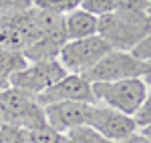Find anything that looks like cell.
I'll return each mask as SVG.
<instances>
[{"label": "cell", "mask_w": 151, "mask_h": 143, "mask_svg": "<svg viewBox=\"0 0 151 143\" xmlns=\"http://www.w3.org/2000/svg\"><path fill=\"white\" fill-rule=\"evenodd\" d=\"M97 34L113 50L129 52L139 40L149 36V14H133V12L115 10L99 18Z\"/></svg>", "instance_id": "cell-1"}, {"label": "cell", "mask_w": 151, "mask_h": 143, "mask_svg": "<svg viewBox=\"0 0 151 143\" xmlns=\"http://www.w3.org/2000/svg\"><path fill=\"white\" fill-rule=\"evenodd\" d=\"M97 103L107 105L119 113L133 115L145 99H149V79H127L115 83H93Z\"/></svg>", "instance_id": "cell-2"}, {"label": "cell", "mask_w": 151, "mask_h": 143, "mask_svg": "<svg viewBox=\"0 0 151 143\" xmlns=\"http://www.w3.org/2000/svg\"><path fill=\"white\" fill-rule=\"evenodd\" d=\"M0 121L6 125L22 127L26 131H35L47 125L45 109L36 103L35 97L10 85L0 91Z\"/></svg>", "instance_id": "cell-3"}, {"label": "cell", "mask_w": 151, "mask_h": 143, "mask_svg": "<svg viewBox=\"0 0 151 143\" xmlns=\"http://www.w3.org/2000/svg\"><path fill=\"white\" fill-rule=\"evenodd\" d=\"M151 63H141L125 50H109L93 69L81 77L89 83H115L127 79H149Z\"/></svg>", "instance_id": "cell-4"}, {"label": "cell", "mask_w": 151, "mask_h": 143, "mask_svg": "<svg viewBox=\"0 0 151 143\" xmlns=\"http://www.w3.org/2000/svg\"><path fill=\"white\" fill-rule=\"evenodd\" d=\"M113 50L99 34L89 36V38H77V40H67L60 52H58V65L69 75H83L89 69H93L105 55Z\"/></svg>", "instance_id": "cell-5"}, {"label": "cell", "mask_w": 151, "mask_h": 143, "mask_svg": "<svg viewBox=\"0 0 151 143\" xmlns=\"http://www.w3.org/2000/svg\"><path fill=\"white\" fill-rule=\"evenodd\" d=\"M65 75L67 73L58 65V60H38V63H28L20 73L12 75L8 79V85L36 99L40 93H45L55 83H58Z\"/></svg>", "instance_id": "cell-6"}, {"label": "cell", "mask_w": 151, "mask_h": 143, "mask_svg": "<svg viewBox=\"0 0 151 143\" xmlns=\"http://www.w3.org/2000/svg\"><path fill=\"white\" fill-rule=\"evenodd\" d=\"M87 127H91L99 135H103L107 141L115 143L125 139L127 135L137 131L133 119L125 115V113H119L115 109L101 105V103H95L91 105L89 111V119H87Z\"/></svg>", "instance_id": "cell-7"}, {"label": "cell", "mask_w": 151, "mask_h": 143, "mask_svg": "<svg viewBox=\"0 0 151 143\" xmlns=\"http://www.w3.org/2000/svg\"><path fill=\"white\" fill-rule=\"evenodd\" d=\"M36 103L40 107L52 105V103H87L95 105L97 99L93 95V87L81 75H65L58 83L36 97Z\"/></svg>", "instance_id": "cell-8"}, {"label": "cell", "mask_w": 151, "mask_h": 143, "mask_svg": "<svg viewBox=\"0 0 151 143\" xmlns=\"http://www.w3.org/2000/svg\"><path fill=\"white\" fill-rule=\"evenodd\" d=\"M45 119L47 125L58 133H67L70 129H77L87 125L91 105L87 103H52L45 105Z\"/></svg>", "instance_id": "cell-9"}, {"label": "cell", "mask_w": 151, "mask_h": 143, "mask_svg": "<svg viewBox=\"0 0 151 143\" xmlns=\"http://www.w3.org/2000/svg\"><path fill=\"white\" fill-rule=\"evenodd\" d=\"M63 22H65V34H67V40H77V38H89V36H95L99 32V18L89 14V12L77 10L69 12L63 16Z\"/></svg>", "instance_id": "cell-10"}, {"label": "cell", "mask_w": 151, "mask_h": 143, "mask_svg": "<svg viewBox=\"0 0 151 143\" xmlns=\"http://www.w3.org/2000/svg\"><path fill=\"white\" fill-rule=\"evenodd\" d=\"M28 65V60L24 59L22 52H16V50H6V48H0V79L8 83L12 75L20 73Z\"/></svg>", "instance_id": "cell-11"}, {"label": "cell", "mask_w": 151, "mask_h": 143, "mask_svg": "<svg viewBox=\"0 0 151 143\" xmlns=\"http://www.w3.org/2000/svg\"><path fill=\"white\" fill-rule=\"evenodd\" d=\"M79 6H81V0H32V8L48 14H57V16H65L77 10Z\"/></svg>", "instance_id": "cell-12"}, {"label": "cell", "mask_w": 151, "mask_h": 143, "mask_svg": "<svg viewBox=\"0 0 151 143\" xmlns=\"http://www.w3.org/2000/svg\"><path fill=\"white\" fill-rule=\"evenodd\" d=\"M65 143H111V141H107L95 129L83 125V127H77V129H70L65 133Z\"/></svg>", "instance_id": "cell-13"}, {"label": "cell", "mask_w": 151, "mask_h": 143, "mask_svg": "<svg viewBox=\"0 0 151 143\" xmlns=\"http://www.w3.org/2000/svg\"><path fill=\"white\" fill-rule=\"evenodd\" d=\"M0 143H30V133L22 127L0 123Z\"/></svg>", "instance_id": "cell-14"}, {"label": "cell", "mask_w": 151, "mask_h": 143, "mask_svg": "<svg viewBox=\"0 0 151 143\" xmlns=\"http://www.w3.org/2000/svg\"><path fill=\"white\" fill-rule=\"evenodd\" d=\"M81 10L93 14L97 18L115 12V0H81Z\"/></svg>", "instance_id": "cell-15"}, {"label": "cell", "mask_w": 151, "mask_h": 143, "mask_svg": "<svg viewBox=\"0 0 151 143\" xmlns=\"http://www.w3.org/2000/svg\"><path fill=\"white\" fill-rule=\"evenodd\" d=\"M28 133H30V143H65V133L55 131L48 125L38 127V129Z\"/></svg>", "instance_id": "cell-16"}, {"label": "cell", "mask_w": 151, "mask_h": 143, "mask_svg": "<svg viewBox=\"0 0 151 143\" xmlns=\"http://www.w3.org/2000/svg\"><path fill=\"white\" fill-rule=\"evenodd\" d=\"M131 119L135 123L137 131H145V129H151V99H145L141 103L137 111L131 115Z\"/></svg>", "instance_id": "cell-17"}, {"label": "cell", "mask_w": 151, "mask_h": 143, "mask_svg": "<svg viewBox=\"0 0 151 143\" xmlns=\"http://www.w3.org/2000/svg\"><path fill=\"white\" fill-rule=\"evenodd\" d=\"M32 8V0H0V18Z\"/></svg>", "instance_id": "cell-18"}, {"label": "cell", "mask_w": 151, "mask_h": 143, "mask_svg": "<svg viewBox=\"0 0 151 143\" xmlns=\"http://www.w3.org/2000/svg\"><path fill=\"white\" fill-rule=\"evenodd\" d=\"M115 10L133 12V14H149V0H115Z\"/></svg>", "instance_id": "cell-19"}, {"label": "cell", "mask_w": 151, "mask_h": 143, "mask_svg": "<svg viewBox=\"0 0 151 143\" xmlns=\"http://www.w3.org/2000/svg\"><path fill=\"white\" fill-rule=\"evenodd\" d=\"M129 55H131L133 59L141 60V63H149L151 60V40H149V36H145L143 40H139L135 47L129 50Z\"/></svg>", "instance_id": "cell-20"}, {"label": "cell", "mask_w": 151, "mask_h": 143, "mask_svg": "<svg viewBox=\"0 0 151 143\" xmlns=\"http://www.w3.org/2000/svg\"><path fill=\"white\" fill-rule=\"evenodd\" d=\"M115 143H151L149 129H145V131H135V133H131V135H127L125 139L115 141Z\"/></svg>", "instance_id": "cell-21"}, {"label": "cell", "mask_w": 151, "mask_h": 143, "mask_svg": "<svg viewBox=\"0 0 151 143\" xmlns=\"http://www.w3.org/2000/svg\"><path fill=\"white\" fill-rule=\"evenodd\" d=\"M6 87H8V83H6V81H2V79H0V91H4V89H6Z\"/></svg>", "instance_id": "cell-22"}, {"label": "cell", "mask_w": 151, "mask_h": 143, "mask_svg": "<svg viewBox=\"0 0 151 143\" xmlns=\"http://www.w3.org/2000/svg\"><path fill=\"white\" fill-rule=\"evenodd\" d=\"M0 123H2V121H0Z\"/></svg>", "instance_id": "cell-23"}]
</instances>
